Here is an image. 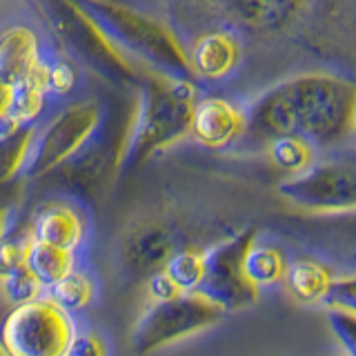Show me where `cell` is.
I'll return each mask as SVG.
<instances>
[{
  "label": "cell",
  "instance_id": "5",
  "mask_svg": "<svg viewBox=\"0 0 356 356\" xmlns=\"http://www.w3.org/2000/svg\"><path fill=\"white\" fill-rule=\"evenodd\" d=\"M298 136L312 145H334L354 127L356 83L334 74H300L283 81Z\"/></svg>",
  "mask_w": 356,
  "mask_h": 356
},
{
  "label": "cell",
  "instance_id": "19",
  "mask_svg": "<svg viewBox=\"0 0 356 356\" xmlns=\"http://www.w3.org/2000/svg\"><path fill=\"white\" fill-rule=\"evenodd\" d=\"M287 256L274 245L252 243L243 256V274L254 287H272L283 283L287 272Z\"/></svg>",
  "mask_w": 356,
  "mask_h": 356
},
{
  "label": "cell",
  "instance_id": "10",
  "mask_svg": "<svg viewBox=\"0 0 356 356\" xmlns=\"http://www.w3.org/2000/svg\"><path fill=\"white\" fill-rule=\"evenodd\" d=\"M256 241V229H245L207 250L205 278L198 292L218 303L225 312L250 307L259 300V287H254L243 274L245 250Z\"/></svg>",
  "mask_w": 356,
  "mask_h": 356
},
{
  "label": "cell",
  "instance_id": "14",
  "mask_svg": "<svg viewBox=\"0 0 356 356\" xmlns=\"http://www.w3.org/2000/svg\"><path fill=\"white\" fill-rule=\"evenodd\" d=\"M31 236L56 248L78 252L85 241V218L74 205L65 200H47L29 220Z\"/></svg>",
  "mask_w": 356,
  "mask_h": 356
},
{
  "label": "cell",
  "instance_id": "32",
  "mask_svg": "<svg viewBox=\"0 0 356 356\" xmlns=\"http://www.w3.org/2000/svg\"><path fill=\"white\" fill-rule=\"evenodd\" d=\"M341 216H345V218H343L345 222H343V227H341L343 234H348L350 238L356 241V211H352V214H341ZM354 245H356V243H354ZM354 252H356V250H354Z\"/></svg>",
  "mask_w": 356,
  "mask_h": 356
},
{
  "label": "cell",
  "instance_id": "7",
  "mask_svg": "<svg viewBox=\"0 0 356 356\" xmlns=\"http://www.w3.org/2000/svg\"><path fill=\"white\" fill-rule=\"evenodd\" d=\"M100 114H103V100L85 98L60 107L42 125L38 122L22 176L27 181H40L54 174L92 136Z\"/></svg>",
  "mask_w": 356,
  "mask_h": 356
},
{
  "label": "cell",
  "instance_id": "28",
  "mask_svg": "<svg viewBox=\"0 0 356 356\" xmlns=\"http://www.w3.org/2000/svg\"><path fill=\"white\" fill-rule=\"evenodd\" d=\"M181 294L183 289L172 281L163 267L147 274V281H145V298H147V303H165V300H172Z\"/></svg>",
  "mask_w": 356,
  "mask_h": 356
},
{
  "label": "cell",
  "instance_id": "33",
  "mask_svg": "<svg viewBox=\"0 0 356 356\" xmlns=\"http://www.w3.org/2000/svg\"><path fill=\"white\" fill-rule=\"evenodd\" d=\"M0 356H9V352H7L5 345H3V341H0Z\"/></svg>",
  "mask_w": 356,
  "mask_h": 356
},
{
  "label": "cell",
  "instance_id": "12",
  "mask_svg": "<svg viewBox=\"0 0 356 356\" xmlns=\"http://www.w3.org/2000/svg\"><path fill=\"white\" fill-rule=\"evenodd\" d=\"M176 250V232L161 218H143L120 234V256L131 272L152 274L161 270Z\"/></svg>",
  "mask_w": 356,
  "mask_h": 356
},
{
  "label": "cell",
  "instance_id": "16",
  "mask_svg": "<svg viewBox=\"0 0 356 356\" xmlns=\"http://www.w3.org/2000/svg\"><path fill=\"white\" fill-rule=\"evenodd\" d=\"M334 272L327 263L316 259H296L287 263V272L283 283L287 294L298 305H316L323 303L334 283Z\"/></svg>",
  "mask_w": 356,
  "mask_h": 356
},
{
  "label": "cell",
  "instance_id": "26",
  "mask_svg": "<svg viewBox=\"0 0 356 356\" xmlns=\"http://www.w3.org/2000/svg\"><path fill=\"white\" fill-rule=\"evenodd\" d=\"M31 241L33 236H31L29 225L25 229H14V232L9 229L5 236L0 238V272L25 265Z\"/></svg>",
  "mask_w": 356,
  "mask_h": 356
},
{
  "label": "cell",
  "instance_id": "8",
  "mask_svg": "<svg viewBox=\"0 0 356 356\" xmlns=\"http://www.w3.org/2000/svg\"><path fill=\"white\" fill-rule=\"evenodd\" d=\"M74 337L70 312L47 294L11 307L0 323V341L9 356H67Z\"/></svg>",
  "mask_w": 356,
  "mask_h": 356
},
{
  "label": "cell",
  "instance_id": "4",
  "mask_svg": "<svg viewBox=\"0 0 356 356\" xmlns=\"http://www.w3.org/2000/svg\"><path fill=\"white\" fill-rule=\"evenodd\" d=\"M36 7L63 54L74 58L83 70L92 72L111 87L134 92L143 76L129 58H125L96 22L72 0H36Z\"/></svg>",
  "mask_w": 356,
  "mask_h": 356
},
{
  "label": "cell",
  "instance_id": "25",
  "mask_svg": "<svg viewBox=\"0 0 356 356\" xmlns=\"http://www.w3.org/2000/svg\"><path fill=\"white\" fill-rule=\"evenodd\" d=\"M81 65L74 58H70L67 54H49V74H47V89L49 98L65 100L70 98L78 85H81Z\"/></svg>",
  "mask_w": 356,
  "mask_h": 356
},
{
  "label": "cell",
  "instance_id": "21",
  "mask_svg": "<svg viewBox=\"0 0 356 356\" xmlns=\"http://www.w3.org/2000/svg\"><path fill=\"white\" fill-rule=\"evenodd\" d=\"M267 156L276 170L294 176L314 165V145L298 134H287V136H276L270 140Z\"/></svg>",
  "mask_w": 356,
  "mask_h": 356
},
{
  "label": "cell",
  "instance_id": "35",
  "mask_svg": "<svg viewBox=\"0 0 356 356\" xmlns=\"http://www.w3.org/2000/svg\"><path fill=\"white\" fill-rule=\"evenodd\" d=\"M332 356H345V354H332Z\"/></svg>",
  "mask_w": 356,
  "mask_h": 356
},
{
  "label": "cell",
  "instance_id": "13",
  "mask_svg": "<svg viewBox=\"0 0 356 356\" xmlns=\"http://www.w3.org/2000/svg\"><path fill=\"white\" fill-rule=\"evenodd\" d=\"M189 67L198 81H222L227 78L243 58V44L234 31L214 29L198 36L187 49Z\"/></svg>",
  "mask_w": 356,
  "mask_h": 356
},
{
  "label": "cell",
  "instance_id": "6",
  "mask_svg": "<svg viewBox=\"0 0 356 356\" xmlns=\"http://www.w3.org/2000/svg\"><path fill=\"white\" fill-rule=\"evenodd\" d=\"M227 312L203 292H183L165 303H147L131 327V352L147 356L167 345L192 339L225 316Z\"/></svg>",
  "mask_w": 356,
  "mask_h": 356
},
{
  "label": "cell",
  "instance_id": "27",
  "mask_svg": "<svg viewBox=\"0 0 356 356\" xmlns=\"http://www.w3.org/2000/svg\"><path fill=\"white\" fill-rule=\"evenodd\" d=\"M327 323H330L332 334L341 343L345 356H356V312L330 305Z\"/></svg>",
  "mask_w": 356,
  "mask_h": 356
},
{
  "label": "cell",
  "instance_id": "11",
  "mask_svg": "<svg viewBox=\"0 0 356 356\" xmlns=\"http://www.w3.org/2000/svg\"><path fill=\"white\" fill-rule=\"evenodd\" d=\"M248 131V111L225 96H203L196 100L189 136L207 149H222Z\"/></svg>",
  "mask_w": 356,
  "mask_h": 356
},
{
  "label": "cell",
  "instance_id": "1",
  "mask_svg": "<svg viewBox=\"0 0 356 356\" xmlns=\"http://www.w3.org/2000/svg\"><path fill=\"white\" fill-rule=\"evenodd\" d=\"M96 22L114 47L143 72L172 81H194L187 47L176 31L152 14L120 0H72Z\"/></svg>",
  "mask_w": 356,
  "mask_h": 356
},
{
  "label": "cell",
  "instance_id": "18",
  "mask_svg": "<svg viewBox=\"0 0 356 356\" xmlns=\"http://www.w3.org/2000/svg\"><path fill=\"white\" fill-rule=\"evenodd\" d=\"M27 270L38 278V283L47 289L58 283L76 267V252L56 248V245L33 238L27 252Z\"/></svg>",
  "mask_w": 356,
  "mask_h": 356
},
{
  "label": "cell",
  "instance_id": "22",
  "mask_svg": "<svg viewBox=\"0 0 356 356\" xmlns=\"http://www.w3.org/2000/svg\"><path fill=\"white\" fill-rule=\"evenodd\" d=\"M205 261L207 250L200 248H176L170 259L165 261L163 270L170 274L172 281L183 289V292H196L205 278Z\"/></svg>",
  "mask_w": 356,
  "mask_h": 356
},
{
  "label": "cell",
  "instance_id": "23",
  "mask_svg": "<svg viewBox=\"0 0 356 356\" xmlns=\"http://www.w3.org/2000/svg\"><path fill=\"white\" fill-rule=\"evenodd\" d=\"M44 292H47V296L54 303H58L63 309L72 314V312H83L94 303L96 283L87 272H81L74 267L70 274L60 278L58 283H54L51 287H47Z\"/></svg>",
  "mask_w": 356,
  "mask_h": 356
},
{
  "label": "cell",
  "instance_id": "17",
  "mask_svg": "<svg viewBox=\"0 0 356 356\" xmlns=\"http://www.w3.org/2000/svg\"><path fill=\"white\" fill-rule=\"evenodd\" d=\"M300 7L303 0H225L222 3V9H227L238 22L259 31L287 27L298 16Z\"/></svg>",
  "mask_w": 356,
  "mask_h": 356
},
{
  "label": "cell",
  "instance_id": "9",
  "mask_svg": "<svg viewBox=\"0 0 356 356\" xmlns=\"http://www.w3.org/2000/svg\"><path fill=\"white\" fill-rule=\"evenodd\" d=\"M278 196L314 216L356 211V163H314L278 183Z\"/></svg>",
  "mask_w": 356,
  "mask_h": 356
},
{
  "label": "cell",
  "instance_id": "30",
  "mask_svg": "<svg viewBox=\"0 0 356 356\" xmlns=\"http://www.w3.org/2000/svg\"><path fill=\"white\" fill-rule=\"evenodd\" d=\"M67 356H107V345L94 332L76 334L70 343Z\"/></svg>",
  "mask_w": 356,
  "mask_h": 356
},
{
  "label": "cell",
  "instance_id": "34",
  "mask_svg": "<svg viewBox=\"0 0 356 356\" xmlns=\"http://www.w3.org/2000/svg\"><path fill=\"white\" fill-rule=\"evenodd\" d=\"M354 131H356V111H354V127H352Z\"/></svg>",
  "mask_w": 356,
  "mask_h": 356
},
{
  "label": "cell",
  "instance_id": "2",
  "mask_svg": "<svg viewBox=\"0 0 356 356\" xmlns=\"http://www.w3.org/2000/svg\"><path fill=\"white\" fill-rule=\"evenodd\" d=\"M198 85L143 72L134 89V120L127 165H138L189 136Z\"/></svg>",
  "mask_w": 356,
  "mask_h": 356
},
{
  "label": "cell",
  "instance_id": "15",
  "mask_svg": "<svg viewBox=\"0 0 356 356\" xmlns=\"http://www.w3.org/2000/svg\"><path fill=\"white\" fill-rule=\"evenodd\" d=\"M42 54L44 49L36 29L25 22L7 25L0 31V78L9 85L20 83Z\"/></svg>",
  "mask_w": 356,
  "mask_h": 356
},
{
  "label": "cell",
  "instance_id": "29",
  "mask_svg": "<svg viewBox=\"0 0 356 356\" xmlns=\"http://www.w3.org/2000/svg\"><path fill=\"white\" fill-rule=\"evenodd\" d=\"M323 303H325L327 307L337 305V307H345V309L356 312V272L334 278V283H332L330 292H327Z\"/></svg>",
  "mask_w": 356,
  "mask_h": 356
},
{
  "label": "cell",
  "instance_id": "3",
  "mask_svg": "<svg viewBox=\"0 0 356 356\" xmlns=\"http://www.w3.org/2000/svg\"><path fill=\"white\" fill-rule=\"evenodd\" d=\"M134 120V96L127 100L114 98L103 103V114L92 136L78 149L70 161L60 165L54 178L63 189L74 196L94 198L111 185L118 172L125 167L129 136Z\"/></svg>",
  "mask_w": 356,
  "mask_h": 356
},
{
  "label": "cell",
  "instance_id": "20",
  "mask_svg": "<svg viewBox=\"0 0 356 356\" xmlns=\"http://www.w3.org/2000/svg\"><path fill=\"white\" fill-rule=\"evenodd\" d=\"M36 125H18L7 134H0V185L11 183L25 172Z\"/></svg>",
  "mask_w": 356,
  "mask_h": 356
},
{
  "label": "cell",
  "instance_id": "31",
  "mask_svg": "<svg viewBox=\"0 0 356 356\" xmlns=\"http://www.w3.org/2000/svg\"><path fill=\"white\" fill-rule=\"evenodd\" d=\"M11 96H14V85L5 83L3 78H0V116H9Z\"/></svg>",
  "mask_w": 356,
  "mask_h": 356
},
{
  "label": "cell",
  "instance_id": "24",
  "mask_svg": "<svg viewBox=\"0 0 356 356\" xmlns=\"http://www.w3.org/2000/svg\"><path fill=\"white\" fill-rule=\"evenodd\" d=\"M42 292H44V287L38 283V278L27 270V265L0 272V298H3V303H7L9 307L29 303V300L42 296Z\"/></svg>",
  "mask_w": 356,
  "mask_h": 356
}]
</instances>
